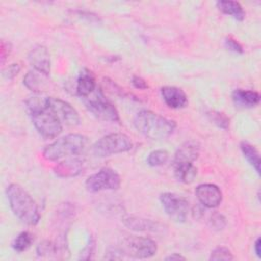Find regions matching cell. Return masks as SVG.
Wrapping results in <instances>:
<instances>
[{
    "label": "cell",
    "mask_w": 261,
    "mask_h": 261,
    "mask_svg": "<svg viewBox=\"0 0 261 261\" xmlns=\"http://www.w3.org/2000/svg\"><path fill=\"white\" fill-rule=\"evenodd\" d=\"M6 196L12 212L20 221L29 225H35L39 222L41 218L39 207L21 186L10 184L6 188Z\"/></svg>",
    "instance_id": "6da1fadb"
},
{
    "label": "cell",
    "mask_w": 261,
    "mask_h": 261,
    "mask_svg": "<svg viewBox=\"0 0 261 261\" xmlns=\"http://www.w3.org/2000/svg\"><path fill=\"white\" fill-rule=\"evenodd\" d=\"M135 127L139 133L152 140L168 138L175 129L176 123L153 111L141 110L134 118Z\"/></svg>",
    "instance_id": "7a4b0ae2"
},
{
    "label": "cell",
    "mask_w": 261,
    "mask_h": 261,
    "mask_svg": "<svg viewBox=\"0 0 261 261\" xmlns=\"http://www.w3.org/2000/svg\"><path fill=\"white\" fill-rule=\"evenodd\" d=\"M88 138L81 134H68L49 144L43 151V157L49 161H58L69 156L80 155L87 147Z\"/></svg>",
    "instance_id": "3957f363"
},
{
    "label": "cell",
    "mask_w": 261,
    "mask_h": 261,
    "mask_svg": "<svg viewBox=\"0 0 261 261\" xmlns=\"http://www.w3.org/2000/svg\"><path fill=\"white\" fill-rule=\"evenodd\" d=\"M133 148L129 137L122 133H112L103 136L92 147L93 153L97 157H106L113 154L127 152Z\"/></svg>",
    "instance_id": "277c9868"
},
{
    "label": "cell",
    "mask_w": 261,
    "mask_h": 261,
    "mask_svg": "<svg viewBox=\"0 0 261 261\" xmlns=\"http://www.w3.org/2000/svg\"><path fill=\"white\" fill-rule=\"evenodd\" d=\"M119 254L136 259H146L157 252V244L150 238L129 236L122 240L118 249Z\"/></svg>",
    "instance_id": "5b68a950"
},
{
    "label": "cell",
    "mask_w": 261,
    "mask_h": 261,
    "mask_svg": "<svg viewBox=\"0 0 261 261\" xmlns=\"http://www.w3.org/2000/svg\"><path fill=\"white\" fill-rule=\"evenodd\" d=\"M92 98L85 99V105L87 109L98 119L104 121H111V122H119V114L117 109L114 105L109 102L105 96L103 95L102 91L96 89L93 92Z\"/></svg>",
    "instance_id": "8992f818"
},
{
    "label": "cell",
    "mask_w": 261,
    "mask_h": 261,
    "mask_svg": "<svg viewBox=\"0 0 261 261\" xmlns=\"http://www.w3.org/2000/svg\"><path fill=\"white\" fill-rule=\"evenodd\" d=\"M34 126L46 139L56 138L62 132V122L57 115L47 106L30 115Z\"/></svg>",
    "instance_id": "52a82bcc"
},
{
    "label": "cell",
    "mask_w": 261,
    "mask_h": 261,
    "mask_svg": "<svg viewBox=\"0 0 261 261\" xmlns=\"http://www.w3.org/2000/svg\"><path fill=\"white\" fill-rule=\"evenodd\" d=\"M120 184L119 174L111 168L104 167L87 178L86 188L89 192L96 193L105 190H117Z\"/></svg>",
    "instance_id": "ba28073f"
},
{
    "label": "cell",
    "mask_w": 261,
    "mask_h": 261,
    "mask_svg": "<svg viewBox=\"0 0 261 261\" xmlns=\"http://www.w3.org/2000/svg\"><path fill=\"white\" fill-rule=\"evenodd\" d=\"M160 202L165 213L175 222H185L189 213V203L186 198L174 193H163Z\"/></svg>",
    "instance_id": "9c48e42d"
},
{
    "label": "cell",
    "mask_w": 261,
    "mask_h": 261,
    "mask_svg": "<svg viewBox=\"0 0 261 261\" xmlns=\"http://www.w3.org/2000/svg\"><path fill=\"white\" fill-rule=\"evenodd\" d=\"M48 107L57 115L62 123L67 125H77L81 122L77 111L66 101L59 98L48 97Z\"/></svg>",
    "instance_id": "30bf717a"
},
{
    "label": "cell",
    "mask_w": 261,
    "mask_h": 261,
    "mask_svg": "<svg viewBox=\"0 0 261 261\" xmlns=\"http://www.w3.org/2000/svg\"><path fill=\"white\" fill-rule=\"evenodd\" d=\"M195 193L199 202L207 208H215L222 201L220 189L213 184H201L196 188Z\"/></svg>",
    "instance_id": "8fae6325"
},
{
    "label": "cell",
    "mask_w": 261,
    "mask_h": 261,
    "mask_svg": "<svg viewBox=\"0 0 261 261\" xmlns=\"http://www.w3.org/2000/svg\"><path fill=\"white\" fill-rule=\"evenodd\" d=\"M28 58L31 65L35 68V70L47 76L49 75L51 70V60H50V54L45 46L43 45L35 46L30 51Z\"/></svg>",
    "instance_id": "7c38bea8"
},
{
    "label": "cell",
    "mask_w": 261,
    "mask_h": 261,
    "mask_svg": "<svg viewBox=\"0 0 261 261\" xmlns=\"http://www.w3.org/2000/svg\"><path fill=\"white\" fill-rule=\"evenodd\" d=\"M161 96L165 104L173 109H180L187 106L188 96L177 87L165 86L161 88Z\"/></svg>",
    "instance_id": "4fadbf2b"
},
{
    "label": "cell",
    "mask_w": 261,
    "mask_h": 261,
    "mask_svg": "<svg viewBox=\"0 0 261 261\" xmlns=\"http://www.w3.org/2000/svg\"><path fill=\"white\" fill-rule=\"evenodd\" d=\"M200 154V145L196 141L185 142L175 152L173 163H193Z\"/></svg>",
    "instance_id": "5bb4252c"
},
{
    "label": "cell",
    "mask_w": 261,
    "mask_h": 261,
    "mask_svg": "<svg viewBox=\"0 0 261 261\" xmlns=\"http://www.w3.org/2000/svg\"><path fill=\"white\" fill-rule=\"evenodd\" d=\"M122 221L124 225L127 226L129 229L137 231L157 232L163 230V225L161 223L138 216H127Z\"/></svg>",
    "instance_id": "9a60e30c"
},
{
    "label": "cell",
    "mask_w": 261,
    "mask_h": 261,
    "mask_svg": "<svg viewBox=\"0 0 261 261\" xmlns=\"http://www.w3.org/2000/svg\"><path fill=\"white\" fill-rule=\"evenodd\" d=\"M97 89L96 80L92 71H90L87 68H84L76 80V86H75V93L77 96L86 98L90 96L95 90Z\"/></svg>",
    "instance_id": "2e32d148"
},
{
    "label": "cell",
    "mask_w": 261,
    "mask_h": 261,
    "mask_svg": "<svg viewBox=\"0 0 261 261\" xmlns=\"http://www.w3.org/2000/svg\"><path fill=\"white\" fill-rule=\"evenodd\" d=\"M54 173L59 177H73L83 170V161L80 158H69L58 162L54 167Z\"/></svg>",
    "instance_id": "e0dca14e"
},
{
    "label": "cell",
    "mask_w": 261,
    "mask_h": 261,
    "mask_svg": "<svg viewBox=\"0 0 261 261\" xmlns=\"http://www.w3.org/2000/svg\"><path fill=\"white\" fill-rule=\"evenodd\" d=\"M232 100L236 105L242 107H255L260 102V95L255 91L237 89L232 92Z\"/></svg>",
    "instance_id": "ac0fdd59"
},
{
    "label": "cell",
    "mask_w": 261,
    "mask_h": 261,
    "mask_svg": "<svg viewBox=\"0 0 261 261\" xmlns=\"http://www.w3.org/2000/svg\"><path fill=\"white\" fill-rule=\"evenodd\" d=\"M45 74L37 71V70H30L23 77V85L31 91L40 93L45 91L47 88V81L45 80Z\"/></svg>",
    "instance_id": "d6986e66"
},
{
    "label": "cell",
    "mask_w": 261,
    "mask_h": 261,
    "mask_svg": "<svg viewBox=\"0 0 261 261\" xmlns=\"http://www.w3.org/2000/svg\"><path fill=\"white\" fill-rule=\"evenodd\" d=\"M173 167L174 176L180 182L191 184L197 175V168L193 163H173Z\"/></svg>",
    "instance_id": "ffe728a7"
},
{
    "label": "cell",
    "mask_w": 261,
    "mask_h": 261,
    "mask_svg": "<svg viewBox=\"0 0 261 261\" xmlns=\"http://www.w3.org/2000/svg\"><path fill=\"white\" fill-rule=\"evenodd\" d=\"M217 8L223 12L224 14L232 16L234 19L242 21L245 19V11L242 5L237 1H227V0H220L216 2Z\"/></svg>",
    "instance_id": "44dd1931"
},
{
    "label": "cell",
    "mask_w": 261,
    "mask_h": 261,
    "mask_svg": "<svg viewBox=\"0 0 261 261\" xmlns=\"http://www.w3.org/2000/svg\"><path fill=\"white\" fill-rule=\"evenodd\" d=\"M240 147L244 154V157L253 166L256 172L260 174V155L258 150L255 148V146L251 145L248 142H242Z\"/></svg>",
    "instance_id": "7402d4cb"
},
{
    "label": "cell",
    "mask_w": 261,
    "mask_h": 261,
    "mask_svg": "<svg viewBox=\"0 0 261 261\" xmlns=\"http://www.w3.org/2000/svg\"><path fill=\"white\" fill-rule=\"evenodd\" d=\"M34 237L30 231H21L16 236L12 242V248L14 251L21 253L27 251L33 244Z\"/></svg>",
    "instance_id": "603a6c76"
},
{
    "label": "cell",
    "mask_w": 261,
    "mask_h": 261,
    "mask_svg": "<svg viewBox=\"0 0 261 261\" xmlns=\"http://www.w3.org/2000/svg\"><path fill=\"white\" fill-rule=\"evenodd\" d=\"M169 158V154L166 150H154L149 153L147 158V163L150 166H160L167 162Z\"/></svg>",
    "instance_id": "cb8c5ba5"
},
{
    "label": "cell",
    "mask_w": 261,
    "mask_h": 261,
    "mask_svg": "<svg viewBox=\"0 0 261 261\" xmlns=\"http://www.w3.org/2000/svg\"><path fill=\"white\" fill-rule=\"evenodd\" d=\"M207 116L218 127L223 129H227L229 127V118L222 112L210 110L207 112Z\"/></svg>",
    "instance_id": "d4e9b609"
},
{
    "label": "cell",
    "mask_w": 261,
    "mask_h": 261,
    "mask_svg": "<svg viewBox=\"0 0 261 261\" xmlns=\"http://www.w3.org/2000/svg\"><path fill=\"white\" fill-rule=\"evenodd\" d=\"M58 246L50 241H43L37 247V253L39 256H49L50 254H55L58 252Z\"/></svg>",
    "instance_id": "484cf974"
},
{
    "label": "cell",
    "mask_w": 261,
    "mask_h": 261,
    "mask_svg": "<svg viewBox=\"0 0 261 261\" xmlns=\"http://www.w3.org/2000/svg\"><path fill=\"white\" fill-rule=\"evenodd\" d=\"M233 258L234 257L231 254L230 250H228L225 247H217V248H215L211 252V255L209 257L210 260H225V261L232 260Z\"/></svg>",
    "instance_id": "4316f807"
},
{
    "label": "cell",
    "mask_w": 261,
    "mask_h": 261,
    "mask_svg": "<svg viewBox=\"0 0 261 261\" xmlns=\"http://www.w3.org/2000/svg\"><path fill=\"white\" fill-rule=\"evenodd\" d=\"M209 225L214 230H221L226 225V219L222 214L214 213L211 215L209 219Z\"/></svg>",
    "instance_id": "83f0119b"
},
{
    "label": "cell",
    "mask_w": 261,
    "mask_h": 261,
    "mask_svg": "<svg viewBox=\"0 0 261 261\" xmlns=\"http://www.w3.org/2000/svg\"><path fill=\"white\" fill-rule=\"evenodd\" d=\"M19 71H20V65L17 63H12L3 69L2 74H3L4 79L9 81V80H13Z\"/></svg>",
    "instance_id": "f1b7e54d"
},
{
    "label": "cell",
    "mask_w": 261,
    "mask_h": 261,
    "mask_svg": "<svg viewBox=\"0 0 261 261\" xmlns=\"http://www.w3.org/2000/svg\"><path fill=\"white\" fill-rule=\"evenodd\" d=\"M224 45L229 51H232L234 53H240V54L244 53V49H243L242 45L231 37H226L225 38Z\"/></svg>",
    "instance_id": "f546056e"
},
{
    "label": "cell",
    "mask_w": 261,
    "mask_h": 261,
    "mask_svg": "<svg viewBox=\"0 0 261 261\" xmlns=\"http://www.w3.org/2000/svg\"><path fill=\"white\" fill-rule=\"evenodd\" d=\"M94 247H95V242H94V240L91 238V239L89 240V243H88L87 246L85 247V249L82 251L80 258H81V259H85V260L90 259V258H91V255L93 254Z\"/></svg>",
    "instance_id": "4dcf8cb0"
},
{
    "label": "cell",
    "mask_w": 261,
    "mask_h": 261,
    "mask_svg": "<svg viewBox=\"0 0 261 261\" xmlns=\"http://www.w3.org/2000/svg\"><path fill=\"white\" fill-rule=\"evenodd\" d=\"M11 51V45L10 43H7L5 41H1V49H0V59H1V63H4V61L6 60L7 56L10 54Z\"/></svg>",
    "instance_id": "1f68e13d"
},
{
    "label": "cell",
    "mask_w": 261,
    "mask_h": 261,
    "mask_svg": "<svg viewBox=\"0 0 261 261\" xmlns=\"http://www.w3.org/2000/svg\"><path fill=\"white\" fill-rule=\"evenodd\" d=\"M130 82H132V85L136 89H139V90H145V89H147L149 87L147 82L143 77H141L139 75H133Z\"/></svg>",
    "instance_id": "d6a6232c"
},
{
    "label": "cell",
    "mask_w": 261,
    "mask_h": 261,
    "mask_svg": "<svg viewBox=\"0 0 261 261\" xmlns=\"http://www.w3.org/2000/svg\"><path fill=\"white\" fill-rule=\"evenodd\" d=\"M166 261H178V260H186V257L181 256L180 254L177 253H173L167 257H165Z\"/></svg>",
    "instance_id": "836d02e7"
},
{
    "label": "cell",
    "mask_w": 261,
    "mask_h": 261,
    "mask_svg": "<svg viewBox=\"0 0 261 261\" xmlns=\"http://www.w3.org/2000/svg\"><path fill=\"white\" fill-rule=\"evenodd\" d=\"M260 247H261V240H260V238H258V239L255 241V244H254V251H255L256 255H257L259 258L261 257V249H260Z\"/></svg>",
    "instance_id": "e575fe53"
}]
</instances>
